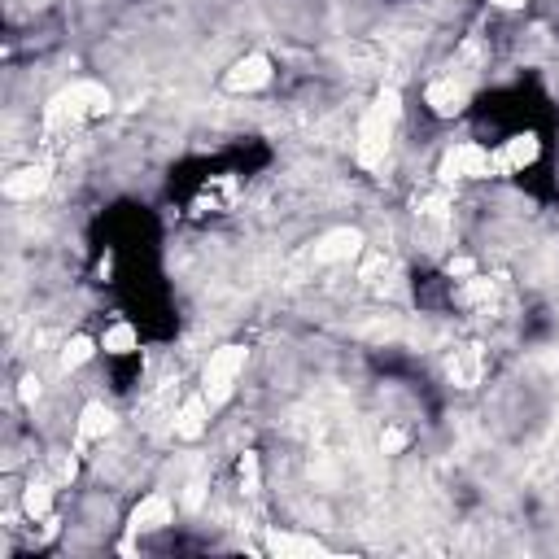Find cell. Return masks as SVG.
I'll list each match as a JSON object with an SVG mask.
<instances>
[{
    "instance_id": "21",
    "label": "cell",
    "mask_w": 559,
    "mask_h": 559,
    "mask_svg": "<svg viewBox=\"0 0 559 559\" xmlns=\"http://www.w3.org/2000/svg\"><path fill=\"white\" fill-rule=\"evenodd\" d=\"M18 398L27 402V407H35V402H40V380H35V376H22V385H18Z\"/></svg>"
},
{
    "instance_id": "2",
    "label": "cell",
    "mask_w": 559,
    "mask_h": 559,
    "mask_svg": "<svg viewBox=\"0 0 559 559\" xmlns=\"http://www.w3.org/2000/svg\"><path fill=\"white\" fill-rule=\"evenodd\" d=\"M110 114V88L92 79H75L70 88H62L49 101V132H75V127L92 123V118Z\"/></svg>"
},
{
    "instance_id": "9",
    "label": "cell",
    "mask_w": 559,
    "mask_h": 559,
    "mask_svg": "<svg viewBox=\"0 0 559 559\" xmlns=\"http://www.w3.org/2000/svg\"><path fill=\"white\" fill-rule=\"evenodd\" d=\"M538 158H542V140L533 136V132H520V136L503 140V149H494V166H498L503 175L525 171V166H533Z\"/></svg>"
},
{
    "instance_id": "20",
    "label": "cell",
    "mask_w": 559,
    "mask_h": 559,
    "mask_svg": "<svg viewBox=\"0 0 559 559\" xmlns=\"http://www.w3.org/2000/svg\"><path fill=\"white\" fill-rule=\"evenodd\" d=\"M402 446H407V433H402V428H385V433H380V450H385V455H398Z\"/></svg>"
},
{
    "instance_id": "3",
    "label": "cell",
    "mask_w": 559,
    "mask_h": 559,
    "mask_svg": "<svg viewBox=\"0 0 559 559\" xmlns=\"http://www.w3.org/2000/svg\"><path fill=\"white\" fill-rule=\"evenodd\" d=\"M245 363H249V350H245V346H223V350H214V354H210V363H206V367H201V394L210 398V407H214V411L228 407V402H232L236 380H241Z\"/></svg>"
},
{
    "instance_id": "16",
    "label": "cell",
    "mask_w": 559,
    "mask_h": 559,
    "mask_svg": "<svg viewBox=\"0 0 559 559\" xmlns=\"http://www.w3.org/2000/svg\"><path fill=\"white\" fill-rule=\"evenodd\" d=\"M101 350H105V354H136V350H140L136 328H132V324H114V328H105Z\"/></svg>"
},
{
    "instance_id": "8",
    "label": "cell",
    "mask_w": 559,
    "mask_h": 559,
    "mask_svg": "<svg viewBox=\"0 0 559 559\" xmlns=\"http://www.w3.org/2000/svg\"><path fill=\"white\" fill-rule=\"evenodd\" d=\"M424 105L433 110L437 118H455L463 114V105H468V83L455 79V75H442V79H433L424 88Z\"/></svg>"
},
{
    "instance_id": "14",
    "label": "cell",
    "mask_w": 559,
    "mask_h": 559,
    "mask_svg": "<svg viewBox=\"0 0 559 559\" xmlns=\"http://www.w3.org/2000/svg\"><path fill=\"white\" fill-rule=\"evenodd\" d=\"M267 551L289 559V555H328V546L319 538H306V533H267Z\"/></svg>"
},
{
    "instance_id": "17",
    "label": "cell",
    "mask_w": 559,
    "mask_h": 559,
    "mask_svg": "<svg viewBox=\"0 0 559 559\" xmlns=\"http://www.w3.org/2000/svg\"><path fill=\"white\" fill-rule=\"evenodd\" d=\"M97 346L101 341H92V337H70L62 346V372H79V367L97 354Z\"/></svg>"
},
{
    "instance_id": "7",
    "label": "cell",
    "mask_w": 559,
    "mask_h": 559,
    "mask_svg": "<svg viewBox=\"0 0 559 559\" xmlns=\"http://www.w3.org/2000/svg\"><path fill=\"white\" fill-rule=\"evenodd\" d=\"M171 520H175V503H171V498H166V494H145L132 507V516H127V529L140 538V533H162Z\"/></svg>"
},
{
    "instance_id": "4",
    "label": "cell",
    "mask_w": 559,
    "mask_h": 559,
    "mask_svg": "<svg viewBox=\"0 0 559 559\" xmlns=\"http://www.w3.org/2000/svg\"><path fill=\"white\" fill-rule=\"evenodd\" d=\"M498 171L494 166V153L485 145H455L437 166V175H442V184H455V180H490Z\"/></svg>"
},
{
    "instance_id": "15",
    "label": "cell",
    "mask_w": 559,
    "mask_h": 559,
    "mask_svg": "<svg viewBox=\"0 0 559 559\" xmlns=\"http://www.w3.org/2000/svg\"><path fill=\"white\" fill-rule=\"evenodd\" d=\"M450 380H455L459 389H472L481 380V354L477 350H459L455 359H450Z\"/></svg>"
},
{
    "instance_id": "1",
    "label": "cell",
    "mask_w": 559,
    "mask_h": 559,
    "mask_svg": "<svg viewBox=\"0 0 559 559\" xmlns=\"http://www.w3.org/2000/svg\"><path fill=\"white\" fill-rule=\"evenodd\" d=\"M398 118H402L398 88H380L376 101L367 105V114L359 118V145H354V158H359L363 171H380V166H385Z\"/></svg>"
},
{
    "instance_id": "11",
    "label": "cell",
    "mask_w": 559,
    "mask_h": 559,
    "mask_svg": "<svg viewBox=\"0 0 559 559\" xmlns=\"http://www.w3.org/2000/svg\"><path fill=\"white\" fill-rule=\"evenodd\" d=\"M44 188H49V166H22V171H14L0 184V193L9 201H35Z\"/></svg>"
},
{
    "instance_id": "22",
    "label": "cell",
    "mask_w": 559,
    "mask_h": 559,
    "mask_svg": "<svg viewBox=\"0 0 559 559\" xmlns=\"http://www.w3.org/2000/svg\"><path fill=\"white\" fill-rule=\"evenodd\" d=\"M450 276H477V267H472V258H450L446 263Z\"/></svg>"
},
{
    "instance_id": "19",
    "label": "cell",
    "mask_w": 559,
    "mask_h": 559,
    "mask_svg": "<svg viewBox=\"0 0 559 559\" xmlns=\"http://www.w3.org/2000/svg\"><path fill=\"white\" fill-rule=\"evenodd\" d=\"M258 485H263V477H258V455H245L241 459V490L258 494Z\"/></svg>"
},
{
    "instance_id": "13",
    "label": "cell",
    "mask_w": 559,
    "mask_h": 559,
    "mask_svg": "<svg viewBox=\"0 0 559 559\" xmlns=\"http://www.w3.org/2000/svg\"><path fill=\"white\" fill-rule=\"evenodd\" d=\"M53 490H57L53 477H31L22 485V511H27L31 520H49L53 516Z\"/></svg>"
},
{
    "instance_id": "5",
    "label": "cell",
    "mask_w": 559,
    "mask_h": 559,
    "mask_svg": "<svg viewBox=\"0 0 559 559\" xmlns=\"http://www.w3.org/2000/svg\"><path fill=\"white\" fill-rule=\"evenodd\" d=\"M363 232L359 228H332L315 241V263L319 267H337V263H354L363 254Z\"/></svg>"
},
{
    "instance_id": "23",
    "label": "cell",
    "mask_w": 559,
    "mask_h": 559,
    "mask_svg": "<svg viewBox=\"0 0 559 559\" xmlns=\"http://www.w3.org/2000/svg\"><path fill=\"white\" fill-rule=\"evenodd\" d=\"M498 9H525V0H494Z\"/></svg>"
},
{
    "instance_id": "18",
    "label": "cell",
    "mask_w": 559,
    "mask_h": 559,
    "mask_svg": "<svg viewBox=\"0 0 559 559\" xmlns=\"http://www.w3.org/2000/svg\"><path fill=\"white\" fill-rule=\"evenodd\" d=\"M75 472H79V463H75V455H70V450H57V455L49 459V477L57 485H70V481H75Z\"/></svg>"
},
{
    "instance_id": "6",
    "label": "cell",
    "mask_w": 559,
    "mask_h": 559,
    "mask_svg": "<svg viewBox=\"0 0 559 559\" xmlns=\"http://www.w3.org/2000/svg\"><path fill=\"white\" fill-rule=\"evenodd\" d=\"M267 83H271V57L267 53H245L241 62L223 75V88L236 92V97H241V92H263Z\"/></svg>"
},
{
    "instance_id": "10",
    "label": "cell",
    "mask_w": 559,
    "mask_h": 559,
    "mask_svg": "<svg viewBox=\"0 0 559 559\" xmlns=\"http://www.w3.org/2000/svg\"><path fill=\"white\" fill-rule=\"evenodd\" d=\"M210 398L206 394H193V398H184V407L175 411V437L180 442H197V437H206V428H210Z\"/></svg>"
},
{
    "instance_id": "12",
    "label": "cell",
    "mask_w": 559,
    "mask_h": 559,
    "mask_svg": "<svg viewBox=\"0 0 559 559\" xmlns=\"http://www.w3.org/2000/svg\"><path fill=\"white\" fill-rule=\"evenodd\" d=\"M110 433H114V411L105 407V402H88V407L79 411V450L92 442H105Z\"/></svg>"
}]
</instances>
